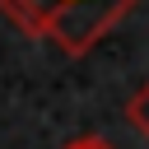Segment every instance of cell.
<instances>
[{
	"instance_id": "cell-1",
	"label": "cell",
	"mask_w": 149,
	"mask_h": 149,
	"mask_svg": "<svg viewBox=\"0 0 149 149\" xmlns=\"http://www.w3.org/2000/svg\"><path fill=\"white\" fill-rule=\"evenodd\" d=\"M140 0H0V9L33 37L65 56H88Z\"/></svg>"
},
{
	"instance_id": "cell-3",
	"label": "cell",
	"mask_w": 149,
	"mask_h": 149,
	"mask_svg": "<svg viewBox=\"0 0 149 149\" xmlns=\"http://www.w3.org/2000/svg\"><path fill=\"white\" fill-rule=\"evenodd\" d=\"M65 149H112V144H107L102 135H79V140H70Z\"/></svg>"
},
{
	"instance_id": "cell-2",
	"label": "cell",
	"mask_w": 149,
	"mask_h": 149,
	"mask_svg": "<svg viewBox=\"0 0 149 149\" xmlns=\"http://www.w3.org/2000/svg\"><path fill=\"white\" fill-rule=\"evenodd\" d=\"M126 121H130V126H135V130L149 140V79H144V84H140V88L126 98Z\"/></svg>"
}]
</instances>
